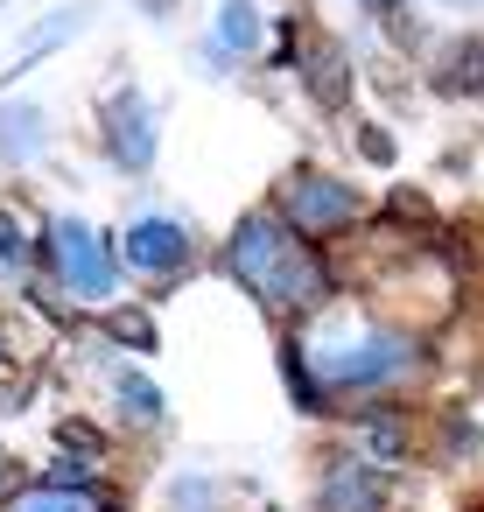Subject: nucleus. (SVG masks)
Here are the masks:
<instances>
[{"mask_svg":"<svg viewBox=\"0 0 484 512\" xmlns=\"http://www.w3.org/2000/svg\"><path fill=\"white\" fill-rule=\"evenodd\" d=\"M113 330H120L127 344H155V330H148V316H113Z\"/></svg>","mask_w":484,"mask_h":512,"instance_id":"obj_15","label":"nucleus"},{"mask_svg":"<svg viewBox=\"0 0 484 512\" xmlns=\"http://www.w3.org/2000/svg\"><path fill=\"white\" fill-rule=\"evenodd\" d=\"M372 449H379V456H400V449H407V435H400L393 421H372Z\"/></svg>","mask_w":484,"mask_h":512,"instance_id":"obj_14","label":"nucleus"},{"mask_svg":"<svg viewBox=\"0 0 484 512\" xmlns=\"http://www.w3.org/2000/svg\"><path fill=\"white\" fill-rule=\"evenodd\" d=\"M0 512H113L99 491H71V484H22Z\"/></svg>","mask_w":484,"mask_h":512,"instance_id":"obj_9","label":"nucleus"},{"mask_svg":"<svg viewBox=\"0 0 484 512\" xmlns=\"http://www.w3.org/2000/svg\"><path fill=\"white\" fill-rule=\"evenodd\" d=\"M365 155H372V162H393V141H386L379 127H365Z\"/></svg>","mask_w":484,"mask_h":512,"instance_id":"obj_16","label":"nucleus"},{"mask_svg":"<svg viewBox=\"0 0 484 512\" xmlns=\"http://www.w3.org/2000/svg\"><path fill=\"white\" fill-rule=\"evenodd\" d=\"M43 141H50V113L36 99H8V106H0V169L36 162Z\"/></svg>","mask_w":484,"mask_h":512,"instance_id":"obj_7","label":"nucleus"},{"mask_svg":"<svg viewBox=\"0 0 484 512\" xmlns=\"http://www.w3.org/2000/svg\"><path fill=\"white\" fill-rule=\"evenodd\" d=\"M407 358H414V344L407 337H393V330H372V323H323L316 337H309V351H302V365L323 379V386H337V393H351V386H386L393 372H407Z\"/></svg>","mask_w":484,"mask_h":512,"instance_id":"obj_2","label":"nucleus"},{"mask_svg":"<svg viewBox=\"0 0 484 512\" xmlns=\"http://www.w3.org/2000/svg\"><path fill=\"white\" fill-rule=\"evenodd\" d=\"M0 470H8V463H0Z\"/></svg>","mask_w":484,"mask_h":512,"instance_id":"obj_18","label":"nucleus"},{"mask_svg":"<svg viewBox=\"0 0 484 512\" xmlns=\"http://www.w3.org/2000/svg\"><path fill=\"white\" fill-rule=\"evenodd\" d=\"M365 8H372V15H386V8H393V0H365Z\"/></svg>","mask_w":484,"mask_h":512,"instance_id":"obj_17","label":"nucleus"},{"mask_svg":"<svg viewBox=\"0 0 484 512\" xmlns=\"http://www.w3.org/2000/svg\"><path fill=\"white\" fill-rule=\"evenodd\" d=\"M442 92H484V43H456L442 57Z\"/></svg>","mask_w":484,"mask_h":512,"instance_id":"obj_12","label":"nucleus"},{"mask_svg":"<svg viewBox=\"0 0 484 512\" xmlns=\"http://www.w3.org/2000/svg\"><path fill=\"white\" fill-rule=\"evenodd\" d=\"M379 505H386V477L372 463H330L316 512H379Z\"/></svg>","mask_w":484,"mask_h":512,"instance_id":"obj_8","label":"nucleus"},{"mask_svg":"<svg viewBox=\"0 0 484 512\" xmlns=\"http://www.w3.org/2000/svg\"><path fill=\"white\" fill-rule=\"evenodd\" d=\"M120 253H127V267H141V274H183V260H190V232L169 225V218H134L127 239H120Z\"/></svg>","mask_w":484,"mask_h":512,"instance_id":"obj_6","label":"nucleus"},{"mask_svg":"<svg viewBox=\"0 0 484 512\" xmlns=\"http://www.w3.org/2000/svg\"><path fill=\"white\" fill-rule=\"evenodd\" d=\"M218 50L225 57H253L260 50V8L253 0H218Z\"/></svg>","mask_w":484,"mask_h":512,"instance_id":"obj_10","label":"nucleus"},{"mask_svg":"<svg viewBox=\"0 0 484 512\" xmlns=\"http://www.w3.org/2000/svg\"><path fill=\"white\" fill-rule=\"evenodd\" d=\"M155 106L134 92V85H120L113 99H106V155H113V169H127V176H141L148 162H155Z\"/></svg>","mask_w":484,"mask_h":512,"instance_id":"obj_5","label":"nucleus"},{"mask_svg":"<svg viewBox=\"0 0 484 512\" xmlns=\"http://www.w3.org/2000/svg\"><path fill=\"white\" fill-rule=\"evenodd\" d=\"M50 267H57V281H64L71 295H85V302H106V295L120 288L113 246H106L85 218H57V225H50Z\"/></svg>","mask_w":484,"mask_h":512,"instance_id":"obj_3","label":"nucleus"},{"mask_svg":"<svg viewBox=\"0 0 484 512\" xmlns=\"http://www.w3.org/2000/svg\"><path fill=\"white\" fill-rule=\"evenodd\" d=\"M113 393H120V414H127L134 428H162V414H169V407H162V393H155L134 365H120V372H113Z\"/></svg>","mask_w":484,"mask_h":512,"instance_id":"obj_11","label":"nucleus"},{"mask_svg":"<svg viewBox=\"0 0 484 512\" xmlns=\"http://www.w3.org/2000/svg\"><path fill=\"white\" fill-rule=\"evenodd\" d=\"M225 267H232V281H239L246 295H260L267 309H316L323 288H330L323 260H316V253L302 246V232L281 225L274 211H253V218L232 225Z\"/></svg>","mask_w":484,"mask_h":512,"instance_id":"obj_1","label":"nucleus"},{"mask_svg":"<svg viewBox=\"0 0 484 512\" xmlns=\"http://www.w3.org/2000/svg\"><path fill=\"white\" fill-rule=\"evenodd\" d=\"M281 211H288V225H295V232H337V225H351V218H358V190H351V183H337V176L295 169V176L281 183Z\"/></svg>","mask_w":484,"mask_h":512,"instance_id":"obj_4","label":"nucleus"},{"mask_svg":"<svg viewBox=\"0 0 484 512\" xmlns=\"http://www.w3.org/2000/svg\"><path fill=\"white\" fill-rule=\"evenodd\" d=\"M29 260V246H22V225L8 218V211H0V274H15Z\"/></svg>","mask_w":484,"mask_h":512,"instance_id":"obj_13","label":"nucleus"}]
</instances>
